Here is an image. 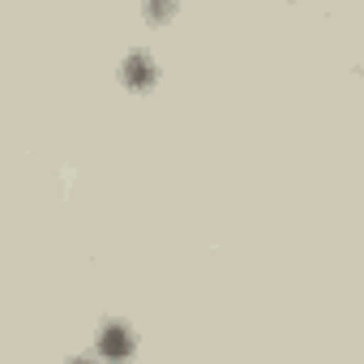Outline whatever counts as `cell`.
<instances>
[{"instance_id":"obj_2","label":"cell","mask_w":364,"mask_h":364,"mask_svg":"<svg viewBox=\"0 0 364 364\" xmlns=\"http://www.w3.org/2000/svg\"><path fill=\"white\" fill-rule=\"evenodd\" d=\"M124 82H129V86H150V82H154V65H150L146 52H133V56H129V65H124Z\"/></svg>"},{"instance_id":"obj_1","label":"cell","mask_w":364,"mask_h":364,"mask_svg":"<svg viewBox=\"0 0 364 364\" xmlns=\"http://www.w3.org/2000/svg\"><path fill=\"white\" fill-rule=\"evenodd\" d=\"M99 351H103V355H129V351H133V330H129V326H116V321L103 326V330H99Z\"/></svg>"}]
</instances>
